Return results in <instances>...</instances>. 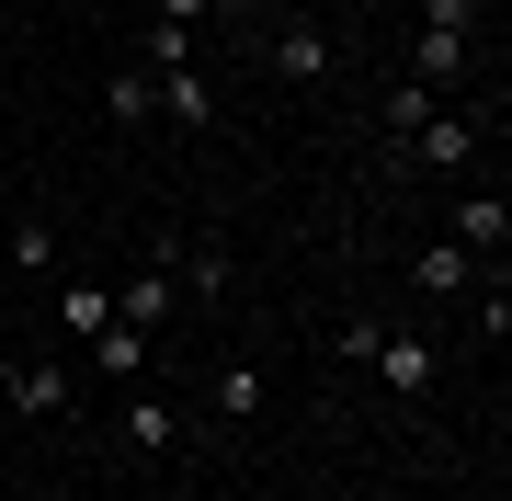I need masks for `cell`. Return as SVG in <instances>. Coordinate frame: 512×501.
Masks as SVG:
<instances>
[{
	"label": "cell",
	"instance_id": "16",
	"mask_svg": "<svg viewBox=\"0 0 512 501\" xmlns=\"http://www.w3.org/2000/svg\"><path fill=\"white\" fill-rule=\"evenodd\" d=\"M217 410H228V422H251V410H262V365H228V376H217Z\"/></svg>",
	"mask_w": 512,
	"mask_h": 501
},
{
	"label": "cell",
	"instance_id": "3",
	"mask_svg": "<svg viewBox=\"0 0 512 501\" xmlns=\"http://www.w3.org/2000/svg\"><path fill=\"white\" fill-rule=\"evenodd\" d=\"M0 388H12V410H35V422H57V410H69V365H46V353H23V365L0 376Z\"/></svg>",
	"mask_w": 512,
	"mask_h": 501
},
{
	"label": "cell",
	"instance_id": "20",
	"mask_svg": "<svg viewBox=\"0 0 512 501\" xmlns=\"http://www.w3.org/2000/svg\"><path fill=\"white\" fill-rule=\"evenodd\" d=\"M0 297H12V262H0Z\"/></svg>",
	"mask_w": 512,
	"mask_h": 501
},
{
	"label": "cell",
	"instance_id": "13",
	"mask_svg": "<svg viewBox=\"0 0 512 501\" xmlns=\"http://www.w3.org/2000/svg\"><path fill=\"white\" fill-rule=\"evenodd\" d=\"M421 126H433V92H421V80H399V92H387V137H399V149H410Z\"/></svg>",
	"mask_w": 512,
	"mask_h": 501
},
{
	"label": "cell",
	"instance_id": "19",
	"mask_svg": "<svg viewBox=\"0 0 512 501\" xmlns=\"http://www.w3.org/2000/svg\"><path fill=\"white\" fill-rule=\"evenodd\" d=\"M205 12H239V0H160V23H183V35H194Z\"/></svg>",
	"mask_w": 512,
	"mask_h": 501
},
{
	"label": "cell",
	"instance_id": "4",
	"mask_svg": "<svg viewBox=\"0 0 512 501\" xmlns=\"http://www.w3.org/2000/svg\"><path fill=\"white\" fill-rule=\"evenodd\" d=\"M365 365H376L399 399H410V388H433V342H410V331H376V353H365Z\"/></svg>",
	"mask_w": 512,
	"mask_h": 501
},
{
	"label": "cell",
	"instance_id": "6",
	"mask_svg": "<svg viewBox=\"0 0 512 501\" xmlns=\"http://www.w3.org/2000/svg\"><path fill=\"white\" fill-rule=\"evenodd\" d=\"M501 240H512V205L501 194H467L456 205V251H501Z\"/></svg>",
	"mask_w": 512,
	"mask_h": 501
},
{
	"label": "cell",
	"instance_id": "2",
	"mask_svg": "<svg viewBox=\"0 0 512 501\" xmlns=\"http://www.w3.org/2000/svg\"><path fill=\"white\" fill-rule=\"evenodd\" d=\"M171 297H183V274H171V251H160V262L126 285V297H114V319H126V331H160V319H171Z\"/></svg>",
	"mask_w": 512,
	"mask_h": 501
},
{
	"label": "cell",
	"instance_id": "8",
	"mask_svg": "<svg viewBox=\"0 0 512 501\" xmlns=\"http://www.w3.org/2000/svg\"><path fill=\"white\" fill-rule=\"evenodd\" d=\"M126 445H137V456H171V445H183L171 399H126Z\"/></svg>",
	"mask_w": 512,
	"mask_h": 501
},
{
	"label": "cell",
	"instance_id": "15",
	"mask_svg": "<svg viewBox=\"0 0 512 501\" xmlns=\"http://www.w3.org/2000/svg\"><path fill=\"white\" fill-rule=\"evenodd\" d=\"M160 103H171V114H183V126H205V114H217V92H205V80H194V69H160Z\"/></svg>",
	"mask_w": 512,
	"mask_h": 501
},
{
	"label": "cell",
	"instance_id": "10",
	"mask_svg": "<svg viewBox=\"0 0 512 501\" xmlns=\"http://www.w3.org/2000/svg\"><path fill=\"white\" fill-rule=\"evenodd\" d=\"M114 126H137V114H160V69H114Z\"/></svg>",
	"mask_w": 512,
	"mask_h": 501
},
{
	"label": "cell",
	"instance_id": "12",
	"mask_svg": "<svg viewBox=\"0 0 512 501\" xmlns=\"http://www.w3.org/2000/svg\"><path fill=\"white\" fill-rule=\"evenodd\" d=\"M103 319H114V297H103V285H69V297H57V331H80V342H92Z\"/></svg>",
	"mask_w": 512,
	"mask_h": 501
},
{
	"label": "cell",
	"instance_id": "14",
	"mask_svg": "<svg viewBox=\"0 0 512 501\" xmlns=\"http://www.w3.org/2000/svg\"><path fill=\"white\" fill-rule=\"evenodd\" d=\"M0 262H12V274H57V228H12Z\"/></svg>",
	"mask_w": 512,
	"mask_h": 501
},
{
	"label": "cell",
	"instance_id": "11",
	"mask_svg": "<svg viewBox=\"0 0 512 501\" xmlns=\"http://www.w3.org/2000/svg\"><path fill=\"white\" fill-rule=\"evenodd\" d=\"M410 285H421V297H456V285H467V251H456V240L421 251V262H410Z\"/></svg>",
	"mask_w": 512,
	"mask_h": 501
},
{
	"label": "cell",
	"instance_id": "5",
	"mask_svg": "<svg viewBox=\"0 0 512 501\" xmlns=\"http://www.w3.org/2000/svg\"><path fill=\"white\" fill-rule=\"evenodd\" d=\"M410 149H421V171H467V160H478V126H467V114H433Z\"/></svg>",
	"mask_w": 512,
	"mask_h": 501
},
{
	"label": "cell",
	"instance_id": "7",
	"mask_svg": "<svg viewBox=\"0 0 512 501\" xmlns=\"http://www.w3.org/2000/svg\"><path fill=\"white\" fill-rule=\"evenodd\" d=\"M274 69L285 80H330V35H319V23H285V35H274Z\"/></svg>",
	"mask_w": 512,
	"mask_h": 501
},
{
	"label": "cell",
	"instance_id": "17",
	"mask_svg": "<svg viewBox=\"0 0 512 501\" xmlns=\"http://www.w3.org/2000/svg\"><path fill=\"white\" fill-rule=\"evenodd\" d=\"M171 274H183L194 297H228V251H183V262H171Z\"/></svg>",
	"mask_w": 512,
	"mask_h": 501
},
{
	"label": "cell",
	"instance_id": "9",
	"mask_svg": "<svg viewBox=\"0 0 512 501\" xmlns=\"http://www.w3.org/2000/svg\"><path fill=\"white\" fill-rule=\"evenodd\" d=\"M92 365H103V376H137V365H148V331H126V319H103V331H92Z\"/></svg>",
	"mask_w": 512,
	"mask_h": 501
},
{
	"label": "cell",
	"instance_id": "1",
	"mask_svg": "<svg viewBox=\"0 0 512 501\" xmlns=\"http://www.w3.org/2000/svg\"><path fill=\"white\" fill-rule=\"evenodd\" d=\"M467 46H478V0H433V23H421V46H410V80L421 92L467 80Z\"/></svg>",
	"mask_w": 512,
	"mask_h": 501
},
{
	"label": "cell",
	"instance_id": "18",
	"mask_svg": "<svg viewBox=\"0 0 512 501\" xmlns=\"http://www.w3.org/2000/svg\"><path fill=\"white\" fill-rule=\"evenodd\" d=\"M137 57H148V69H183L194 35H183V23H148V46H137Z\"/></svg>",
	"mask_w": 512,
	"mask_h": 501
}]
</instances>
